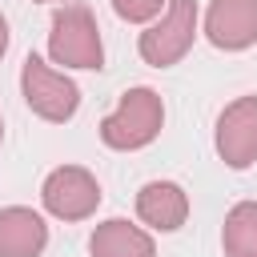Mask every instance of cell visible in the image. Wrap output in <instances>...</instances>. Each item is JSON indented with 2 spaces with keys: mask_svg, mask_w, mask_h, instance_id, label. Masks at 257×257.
I'll return each instance as SVG.
<instances>
[{
  "mask_svg": "<svg viewBox=\"0 0 257 257\" xmlns=\"http://www.w3.org/2000/svg\"><path fill=\"white\" fill-rule=\"evenodd\" d=\"M0 141H4V120H0Z\"/></svg>",
  "mask_w": 257,
  "mask_h": 257,
  "instance_id": "15",
  "label": "cell"
},
{
  "mask_svg": "<svg viewBox=\"0 0 257 257\" xmlns=\"http://www.w3.org/2000/svg\"><path fill=\"white\" fill-rule=\"evenodd\" d=\"M40 201H44V209H48L52 217H60V221H84V217H92L96 205H100V185H96V177H92L88 169H80V165H60V169H52V173L44 177Z\"/></svg>",
  "mask_w": 257,
  "mask_h": 257,
  "instance_id": "5",
  "label": "cell"
},
{
  "mask_svg": "<svg viewBox=\"0 0 257 257\" xmlns=\"http://www.w3.org/2000/svg\"><path fill=\"white\" fill-rule=\"evenodd\" d=\"M88 253L92 257H157V245L141 225H133L124 217H108L92 229Z\"/></svg>",
  "mask_w": 257,
  "mask_h": 257,
  "instance_id": "10",
  "label": "cell"
},
{
  "mask_svg": "<svg viewBox=\"0 0 257 257\" xmlns=\"http://www.w3.org/2000/svg\"><path fill=\"white\" fill-rule=\"evenodd\" d=\"M205 36L221 52H245L257 44V0H209Z\"/></svg>",
  "mask_w": 257,
  "mask_h": 257,
  "instance_id": "7",
  "label": "cell"
},
{
  "mask_svg": "<svg viewBox=\"0 0 257 257\" xmlns=\"http://www.w3.org/2000/svg\"><path fill=\"white\" fill-rule=\"evenodd\" d=\"M137 217L157 233H177L189 221V193L177 181H149L137 193Z\"/></svg>",
  "mask_w": 257,
  "mask_h": 257,
  "instance_id": "8",
  "label": "cell"
},
{
  "mask_svg": "<svg viewBox=\"0 0 257 257\" xmlns=\"http://www.w3.org/2000/svg\"><path fill=\"white\" fill-rule=\"evenodd\" d=\"M217 153L229 169H249L257 161V96H237L217 116Z\"/></svg>",
  "mask_w": 257,
  "mask_h": 257,
  "instance_id": "6",
  "label": "cell"
},
{
  "mask_svg": "<svg viewBox=\"0 0 257 257\" xmlns=\"http://www.w3.org/2000/svg\"><path fill=\"white\" fill-rule=\"evenodd\" d=\"M197 0H169L165 12L141 32L137 48H141V60L153 64V68H173L177 60H185V52L193 48L197 40Z\"/></svg>",
  "mask_w": 257,
  "mask_h": 257,
  "instance_id": "2",
  "label": "cell"
},
{
  "mask_svg": "<svg viewBox=\"0 0 257 257\" xmlns=\"http://www.w3.org/2000/svg\"><path fill=\"white\" fill-rule=\"evenodd\" d=\"M165 124V104L161 96L149 88V84H137L128 92H120L116 108L100 120V141L108 149H120V153H133V149H145L157 141Z\"/></svg>",
  "mask_w": 257,
  "mask_h": 257,
  "instance_id": "1",
  "label": "cell"
},
{
  "mask_svg": "<svg viewBox=\"0 0 257 257\" xmlns=\"http://www.w3.org/2000/svg\"><path fill=\"white\" fill-rule=\"evenodd\" d=\"M48 56H52V64H64V68H100L104 64L100 28L84 4L56 8L52 32H48Z\"/></svg>",
  "mask_w": 257,
  "mask_h": 257,
  "instance_id": "3",
  "label": "cell"
},
{
  "mask_svg": "<svg viewBox=\"0 0 257 257\" xmlns=\"http://www.w3.org/2000/svg\"><path fill=\"white\" fill-rule=\"evenodd\" d=\"M169 0H112V12L128 24H153L161 12H165Z\"/></svg>",
  "mask_w": 257,
  "mask_h": 257,
  "instance_id": "12",
  "label": "cell"
},
{
  "mask_svg": "<svg viewBox=\"0 0 257 257\" xmlns=\"http://www.w3.org/2000/svg\"><path fill=\"white\" fill-rule=\"evenodd\" d=\"M40 4H64V0H40Z\"/></svg>",
  "mask_w": 257,
  "mask_h": 257,
  "instance_id": "14",
  "label": "cell"
},
{
  "mask_svg": "<svg viewBox=\"0 0 257 257\" xmlns=\"http://www.w3.org/2000/svg\"><path fill=\"white\" fill-rule=\"evenodd\" d=\"M20 92H24V104L40 120H52V124L72 120L76 108H80V88L64 72H56L52 64H44L36 52H28L24 64H20Z\"/></svg>",
  "mask_w": 257,
  "mask_h": 257,
  "instance_id": "4",
  "label": "cell"
},
{
  "mask_svg": "<svg viewBox=\"0 0 257 257\" xmlns=\"http://www.w3.org/2000/svg\"><path fill=\"white\" fill-rule=\"evenodd\" d=\"M4 52H8V20L0 16V56H4Z\"/></svg>",
  "mask_w": 257,
  "mask_h": 257,
  "instance_id": "13",
  "label": "cell"
},
{
  "mask_svg": "<svg viewBox=\"0 0 257 257\" xmlns=\"http://www.w3.org/2000/svg\"><path fill=\"white\" fill-rule=\"evenodd\" d=\"M225 257H257V201H237L221 229Z\"/></svg>",
  "mask_w": 257,
  "mask_h": 257,
  "instance_id": "11",
  "label": "cell"
},
{
  "mask_svg": "<svg viewBox=\"0 0 257 257\" xmlns=\"http://www.w3.org/2000/svg\"><path fill=\"white\" fill-rule=\"evenodd\" d=\"M48 245V225L28 205L0 209V257H40Z\"/></svg>",
  "mask_w": 257,
  "mask_h": 257,
  "instance_id": "9",
  "label": "cell"
}]
</instances>
